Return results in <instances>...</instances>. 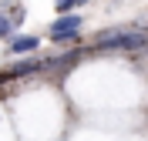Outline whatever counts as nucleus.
I'll list each match as a JSON object with an SVG mask.
<instances>
[{
	"label": "nucleus",
	"instance_id": "4",
	"mask_svg": "<svg viewBox=\"0 0 148 141\" xmlns=\"http://www.w3.org/2000/svg\"><path fill=\"white\" fill-rule=\"evenodd\" d=\"M44 67V61H20V64H14V74H30V71H40Z\"/></svg>",
	"mask_w": 148,
	"mask_h": 141
},
{
	"label": "nucleus",
	"instance_id": "7",
	"mask_svg": "<svg viewBox=\"0 0 148 141\" xmlns=\"http://www.w3.org/2000/svg\"><path fill=\"white\" fill-rule=\"evenodd\" d=\"M77 3H88V0H77Z\"/></svg>",
	"mask_w": 148,
	"mask_h": 141
},
{
	"label": "nucleus",
	"instance_id": "3",
	"mask_svg": "<svg viewBox=\"0 0 148 141\" xmlns=\"http://www.w3.org/2000/svg\"><path fill=\"white\" fill-rule=\"evenodd\" d=\"M37 44H40V40H37L34 34H20V37L10 40V50H14V54H34Z\"/></svg>",
	"mask_w": 148,
	"mask_h": 141
},
{
	"label": "nucleus",
	"instance_id": "1",
	"mask_svg": "<svg viewBox=\"0 0 148 141\" xmlns=\"http://www.w3.org/2000/svg\"><path fill=\"white\" fill-rule=\"evenodd\" d=\"M77 30H81V17H77V14H61V17L51 24V37L61 40V44H67V40L77 37Z\"/></svg>",
	"mask_w": 148,
	"mask_h": 141
},
{
	"label": "nucleus",
	"instance_id": "6",
	"mask_svg": "<svg viewBox=\"0 0 148 141\" xmlns=\"http://www.w3.org/2000/svg\"><path fill=\"white\" fill-rule=\"evenodd\" d=\"M77 7V0H57V14H71Z\"/></svg>",
	"mask_w": 148,
	"mask_h": 141
},
{
	"label": "nucleus",
	"instance_id": "2",
	"mask_svg": "<svg viewBox=\"0 0 148 141\" xmlns=\"http://www.w3.org/2000/svg\"><path fill=\"white\" fill-rule=\"evenodd\" d=\"M98 47H125V50H138V47H145V34H121V30H114V34H101L98 37Z\"/></svg>",
	"mask_w": 148,
	"mask_h": 141
},
{
	"label": "nucleus",
	"instance_id": "5",
	"mask_svg": "<svg viewBox=\"0 0 148 141\" xmlns=\"http://www.w3.org/2000/svg\"><path fill=\"white\" fill-rule=\"evenodd\" d=\"M10 30H14V20L0 14V40H3V37H10Z\"/></svg>",
	"mask_w": 148,
	"mask_h": 141
}]
</instances>
